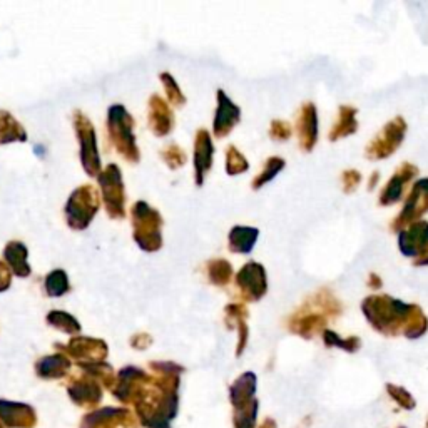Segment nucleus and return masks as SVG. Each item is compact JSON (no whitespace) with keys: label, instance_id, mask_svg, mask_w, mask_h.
Here are the masks:
<instances>
[{"label":"nucleus","instance_id":"f257e3e1","mask_svg":"<svg viewBox=\"0 0 428 428\" xmlns=\"http://www.w3.org/2000/svg\"><path fill=\"white\" fill-rule=\"evenodd\" d=\"M413 308L415 305H407V303L400 300H394L386 294L368 296L361 305V310H363L370 323L378 332L383 333H395L398 325H405V328H407Z\"/></svg>","mask_w":428,"mask_h":428},{"label":"nucleus","instance_id":"f03ea898","mask_svg":"<svg viewBox=\"0 0 428 428\" xmlns=\"http://www.w3.org/2000/svg\"><path fill=\"white\" fill-rule=\"evenodd\" d=\"M132 226L134 239L142 251L154 253L163 246V218L146 201H137L132 206Z\"/></svg>","mask_w":428,"mask_h":428},{"label":"nucleus","instance_id":"7ed1b4c3","mask_svg":"<svg viewBox=\"0 0 428 428\" xmlns=\"http://www.w3.org/2000/svg\"><path fill=\"white\" fill-rule=\"evenodd\" d=\"M134 119L127 113L126 107L120 104H114L109 107L107 114V129L113 144L118 149V153L127 159L129 163H137L141 158L139 149H137L136 137L132 134Z\"/></svg>","mask_w":428,"mask_h":428},{"label":"nucleus","instance_id":"20e7f679","mask_svg":"<svg viewBox=\"0 0 428 428\" xmlns=\"http://www.w3.org/2000/svg\"><path fill=\"white\" fill-rule=\"evenodd\" d=\"M101 199L99 193L92 186H80L73 191L65 203V221L73 229L82 231L91 225L97 211H99Z\"/></svg>","mask_w":428,"mask_h":428},{"label":"nucleus","instance_id":"39448f33","mask_svg":"<svg viewBox=\"0 0 428 428\" xmlns=\"http://www.w3.org/2000/svg\"><path fill=\"white\" fill-rule=\"evenodd\" d=\"M97 177H99L107 214L113 220H122L126 216V191H124L122 172L119 166L109 164Z\"/></svg>","mask_w":428,"mask_h":428},{"label":"nucleus","instance_id":"423d86ee","mask_svg":"<svg viewBox=\"0 0 428 428\" xmlns=\"http://www.w3.org/2000/svg\"><path fill=\"white\" fill-rule=\"evenodd\" d=\"M74 129L77 134V139L80 144V160H82V168L89 176H99L101 174V158L99 151H97V139H96V129L89 118L80 111L74 113Z\"/></svg>","mask_w":428,"mask_h":428},{"label":"nucleus","instance_id":"0eeeda50","mask_svg":"<svg viewBox=\"0 0 428 428\" xmlns=\"http://www.w3.org/2000/svg\"><path fill=\"white\" fill-rule=\"evenodd\" d=\"M407 124L401 118H396L386 124L385 129L378 134L367 147V156L372 159H383L394 154L398 149L400 142L403 141Z\"/></svg>","mask_w":428,"mask_h":428},{"label":"nucleus","instance_id":"6e6552de","mask_svg":"<svg viewBox=\"0 0 428 428\" xmlns=\"http://www.w3.org/2000/svg\"><path fill=\"white\" fill-rule=\"evenodd\" d=\"M236 284H238L241 296L248 301H258L265 296L268 283L265 268L258 263H248L241 268V271L236 275Z\"/></svg>","mask_w":428,"mask_h":428},{"label":"nucleus","instance_id":"1a4fd4ad","mask_svg":"<svg viewBox=\"0 0 428 428\" xmlns=\"http://www.w3.org/2000/svg\"><path fill=\"white\" fill-rule=\"evenodd\" d=\"M428 211V177L420 180L413 186L412 193L408 194L407 203H405L403 211L394 221V227L403 229L408 222H413L417 218H420L423 213Z\"/></svg>","mask_w":428,"mask_h":428},{"label":"nucleus","instance_id":"9d476101","mask_svg":"<svg viewBox=\"0 0 428 428\" xmlns=\"http://www.w3.org/2000/svg\"><path fill=\"white\" fill-rule=\"evenodd\" d=\"M398 246L405 256H420L428 248V222L418 221L403 227L398 236Z\"/></svg>","mask_w":428,"mask_h":428},{"label":"nucleus","instance_id":"9b49d317","mask_svg":"<svg viewBox=\"0 0 428 428\" xmlns=\"http://www.w3.org/2000/svg\"><path fill=\"white\" fill-rule=\"evenodd\" d=\"M239 107L234 104L225 91H218V109L214 115V134L216 136H227L239 120Z\"/></svg>","mask_w":428,"mask_h":428},{"label":"nucleus","instance_id":"f8f14e48","mask_svg":"<svg viewBox=\"0 0 428 428\" xmlns=\"http://www.w3.org/2000/svg\"><path fill=\"white\" fill-rule=\"evenodd\" d=\"M214 147L211 142V136L206 129H199L196 134L194 141V171H196V184L201 186L204 181V176L211 169L213 164Z\"/></svg>","mask_w":428,"mask_h":428},{"label":"nucleus","instance_id":"ddd939ff","mask_svg":"<svg viewBox=\"0 0 428 428\" xmlns=\"http://www.w3.org/2000/svg\"><path fill=\"white\" fill-rule=\"evenodd\" d=\"M296 124L301 147L311 151L316 144V139H318V114H316V107L311 102L301 107Z\"/></svg>","mask_w":428,"mask_h":428},{"label":"nucleus","instance_id":"4468645a","mask_svg":"<svg viewBox=\"0 0 428 428\" xmlns=\"http://www.w3.org/2000/svg\"><path fill=\"white\" fill-rule=\"evenodd\" d=\"M174 118L166 101L159 96H153L149 99V127L156 136H166L171 132Z\"/></svg>","mask_w":428,"mask_h":428},{"label":"nucleus","instance_id":"2eb2a0df","mask_svg":"<svg viewBox=\"0 0 428 428\" xmlns=\"http://www.w3.org/2000/svg\"><path fill=\"white\" fill-rule=\"evenodd\" d=\"M417 168L413 164H401L398 168V171L395 172V176L388 181V184L383 189V193L380 194V204L383 206H388V204H394L401 198L403 194V187L407 182L412 180V177L417 174Z\"/></svg>","mask_w":428,"mask_h":428},{"label":"nucleus","instance_id":"dca6fc26","mask_svg":"<svg viewBox=\"0 0 428 428\" xmlns=\"http://www.w3.org/2000/svg\"><path fill=\"white\" fill-rule=\"evenodd\" d=\"M27 256H29V249L20 241H11L4 249V258H6L8 270L19 278H27L32 273L30 265L27 263Z\"/></svg>","mask_w":428,"mask_h":428},{"label":"nucleus","instance_id":"f3484780","mask_svg":"<svg viewBox=\"0 0 428 428\" xmlns=\"http://www.w3.org/2000/svg\"><path fill=\"white\" fill-rule=\"evenodd\" d=\"M260 231L248 226H236L229 233V249L233 253L248 254L253 251Z\"/></svg>","mask_w":428,"mask_h":428},{"label":"nucleus","instance_id":"a211bd4d","mask_svg":"<svg viewBox=\"0 0 428 428\" xmlns=\"http://www.w3.org/2000/svg\"><path fill=\"white\" fill-rule=\"evenodd\" d=\"M27 132L20 126L19 120L7 111H0V144H11V142H25Z\"/></svg>","mask_w":428,"mask_h":428},{"label":"nucleus","instance_id":"6ab92c4d","mask_svg":"<svg viewBox=\"0 0 428 428\" xmlns=\"http://www.w3.org/2000/svg\"><path fill=\"white\" fill-rule=\"evenodd\" d=\"M356 109L350 106H343L340 109V114H338L336 122H334V126L332 129V132H329V139L336 141L340 139V137H346L350 136V134L356 132V129H358V124H356Z\"/></svg>","mask_w":428,"mask_h":428},{"label":"nucleus","instance_id":"aec40b11","mask_svg":"<svg viewBox=\"0 0 428 428\" xmlns=\"http://www.w3.org/2000/svg\"><path fill=\"white\" fill-rule=\"evenodd\" d=\"M67 350L75 356H84L89 353L94 358H102L107 353V346L104 341L101 340H92V338H74L73 341L69 343Z\"/></svg>","mask_w":428,"mask_h":428},{"label":"nucleus","instance_id":"412c9836","mask_svg":"<svg viewBox=\"0 0 428 428\" xmlns=\"http://www.w3.org/2000/svg\"><path fill=\"white\" fill-rule=\"evenodd\" d=\"M231 276H233V270L226 260H213L208 263V278L213 284L225 287L229 283Z\"/></svg>","mask_w":428,"mask_h":428},{"label":"nucleus","instance_id":"4be33fe9","mask_svg":"<svg viewBox=\"0 0 428 428\" xmlns=\"http://www.w3.org/2000/svg\"><path fill=\"white\" fill-rule=\"evenodd\" d=\"M69 278H67V273L64 270H54L47 275L46 278V291L49 296L59 298L62 294H65L69 291Z\"/></svg>","mask_w":428,"mask_h":428},{"label":"nucleus","instance_id":"5701e85b","mask_svg":"<svg viewBox=\"0 0 428 428\" xmlns=\"http://www.w3.org/2000/svg\"><path fill=\"white\" fill-rule=\"evenodd\" d=\"M47 323L51 327L61 329L65 333H79L80 332V323L74 318L73 315L65 313V311H51L47 315Z\"/></svg>","mask_w":428,"mask_h":428},{"label":"nucleus","instance_id":"b1692460","mask_svg":"<svg viewBox=\"0 0 428 428\" xmlns=\"http://www.w3.org/2000/svg\"><path fill=\"white\" fill-rule=\"evenodd\" d=\"M283 168H284V160L281 158H270V159H268L266 164H265V169H263V171L258 174L256 177H254V181H253L254 189H260L263 184L270 182Z\"/></svg>","mask_w":428,"mask_h":428},{"label":"nucleus","instance_id":"393cba45","mask_svg":"<svg viewBox=\"0 0 428 428\" xmlns=\"http://www.w3.org/2000/svg\"><path fill=\"white\" fill-rule=\"evenodd\" d=\"M248 169H249V163L246 160V158H244V156L241 154L234 146H229V149H227V153H226V171H227V174H231V176H236V174L248 171Z\"/></svg>","mask_w":428,"mask_h":428},{"label":"nucleus","instance_id":"a878e982","mask_svg":"<svg viewBox=\"0 0 428 428\" xmlns=\"http://www.w3.org/2000/svg\"><path fill=\"white\" fill-rule=\"evenodd\" d=\"M160 80H163L164 87H166L168 99L171 101V104H174V106H182V104H184V102H186L184 96H182L181 89H180V86H177V82H176V80H174L172 75L168 74V73L160 74Z\"/></svg>","mask_w":428,"mask_h":428},{"label":"nucleus","instance_id":"bb28decb","mask_svg":"<svg viewBox=\"0 0 428 428\" xmlns=\"http://www.w3.org/2000/svg\"><path fill=\"white\" fill-rule=\"evenodd\" d=\"M160 156H163V159L166 160L168 166H169V168H172V169L181 168L182 164L186 163V154H184V151H182L181 147H177L176 144L168 146L166 149H164L163 153H160Z\"/></svg>","mask_w":428,"mask_h":428},{"label":"nucleus","instance_id":"cd10ccee","mask_svg":"<svg viewBox=\"0 0 428 428\" xmlns=\"http://www.w3.org/2000/svg\"><path fill=\"white\" fill-rule=\"evenodd\" d=\"M289 136H291V127L288 126V122H284V120H275V122L271 124V137H273V139L284 141L288 139Z\"/></svg>","mask_w":428,"mask_h":428},{"label":"nucleus","instance_id":"c85d7f7f","mask_svg":"<svg viewBox=\"0 0 428 428\" xmlns=\"http://www.w3.org/2000/svg\"><path fill=\"white\" fill-rule=\"evenodd\" d=\"M360 181H361V176L358 171H346L345 174H343V186H345L346 191L356 189V186L360 184Z\"/></svg>","mask_w":428,"mask_h":428},{"label":"nucleus","instance_id":"c756f323","mask_svg":"<svg viewBox=\"0 0 428 428\" xmlns=\"http://www.w3.org/2000/svg\"><path fill=\"white\" fill-rule=\"evenodd\" d=\"M11 283H12L11 270H8L6 263L0 261V293L11 288Z\"/></svg>","mask_w":428,"mask_h":428},{"label":"nucleus","instance_id":"7c9ffc66","mask_svg":"<svg viewBox=\"0 0 428 428\" xmlns=\"http://www.w3.org/2000/svg\"><path fill=\"white\" fill-rule=\"evenodd\" d=\"M415 265H428V248L415 260Z\"/></svg>","mask_w":428,"mask_h":428}]
</instances>
